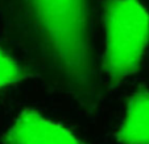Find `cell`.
<instances>
[{"label": "cell", "instance_id": "6da1fadb", "mask_svg": "<svg viewBox=\"0 0 149 144\" xmlns=\"http://www.w3.org/2000/svg\"><path fill=\"white\" fill-rule=\"evenodd\" d=\"M11 36L33 66L86 108L100 99L94 0H3Z\"/></svg>", "mask_w": 149, "mask_h": 144}, {"label": "cell", "instance_id": "7a4b0ae2", "mask_svg": "<svg viewBox=\"0 0 149 144\" xmlns=\"http://www.w3.org/2000/svg\"><path fill=\"white\" fill-rule=\"evenodd\" d=\"M102 68L116 85L139 70L149 45V12L141 0H106Z\"/></svg>", "mask_w": 149, "mask_h": 144}, {"label": "cell", "instance_id": "3957f363", "mask_svg": "<svg viewBox=\"0 0 149 144\" xmlns=\"http://www.w3.org/2000/svg\"><path fill=\"white\" fill-rule=\"evenodd\" d=\"M4 144H82L65 126L53 122L34 108L19 114L3 136Z\"/></svg>", "mask_w": 149, "mask_h": 144}, {"label": "cell", "instance_id": "277c9868", "mask_svg": "<svg viewBox=\"0 0 149 144\" xmlns=\"http://www.w3.org/2000/svg\"><path fill=\"white\" fill-rule=\"evenodd\" d=\"M116 139L120 144H149V90L140 89L131 95Z\"/></svg>", "mask_w": 149, "mask_h": 144}, {"label": "cell", "instance_id": "5b68a950", "mask_svg": "<svg viewBox=\"0 0 149 144\" xmlns=\"http://www.w3.org/2000/svg\"><path fill=\"white\" fill-rule=\"evenodd\" d=\"M29 74L31 73L25 68H23L4 49L0 48V89L19 83L29 77Z\"/></svg>", "mask_w": 149, "mask_h": 144}]
</instances>
